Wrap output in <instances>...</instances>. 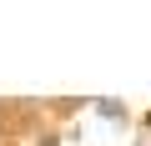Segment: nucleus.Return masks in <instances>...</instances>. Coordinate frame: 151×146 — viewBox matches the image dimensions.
<instances>
[{
    "instance_id": "1",
    "label": "nucleus",
    "mask_w": 151,
    "mask_h": 146,
    "mask_svg": "<svg viewBox=\"0 0 151 146\" xmlns=\"http://www.w3.org/2000/svg\"><path fill=\"white\" fill-rule=\"evenodd\" d=\"M0 146H15V141H10V131H0Z\"/></svg>"
}]
</instances>
